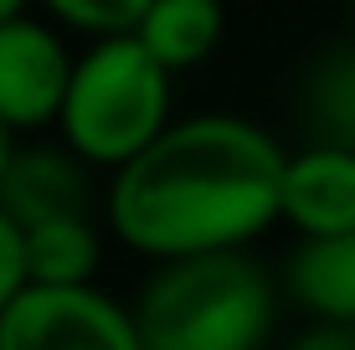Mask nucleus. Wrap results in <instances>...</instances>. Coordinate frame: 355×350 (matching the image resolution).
I'll return each instance as SVG.
<instances>
[{
  "mask_svg": "<svg viewBox=\"0 0 355 350\" xmlns=\"http://www.w3.org/2000/svg\"><path fill=\"white\" fill-rule=\"evenodd\" d=\"M284 160L278 139L237 114L165 124L114 170V232L150 258L242 247L278 216Z\"/></svg>",
  "mask_w": 355,
  "mask_h": 350,
  "instance_id": "1",
  "label": "nucleus"
},
{
  "mask_svg": "<svg viewBox=\"0 0 355 350\" xmlns=\"http://www.w3.org/2000/svg\"><path fill=\"white\" fill-rule=\"evenodd\" d=\"M129 315L144 350H263L273 283L237 247L160 258V273Z\"/></svg>",
  "mask_w": 355,
  "mask_h": 350,
  "instance_id": "2",
  "label": "nucleus"
},
{
  "mask_svg": "<svg viewBox=\"0 0 355 350\" xmlns=\"http://www.w3.org/2000/svg\"><path fill=\"white\" fill-rule=\"evenodd\" d=\"M57 124L83 165L119 170L170 124V72L129 31L98 36L83 57H72Z\"/></svg>",
  "mask_w": 355,
  "mask_h": 350,
  "instance_id": "3",
  "label": "nucleus"
},
{
  "mask_svg": "<svg viewBox=\"0 0 355 350\" xmlns=\"http://www.w3.org/2000/svg\"><path fill=\"white\" fill-rule=\"evenodd\" d=\"M0 350H144L134 315L93 283H26L0 309Z\"/></svg>",
  "mask_w": 355,
  "mask_h": 350,
  "instance_id": "4",
  "label": "nucleus"
},
{
  "mask_svg": "<svg viewBox=\"0 0 355 350\" xmlns=\"http://www.w3.org/2000/svg\"><path fill=\"white\" fill-rule=\"evenodd\" d=\"M67 78H72V57L57 42V31H46L26 10L0 21V124L10 134L57 124Z\"/></svg>",
  "mask_w": 355,
  "mask_h": 350,
  "instance_id": "5",
  "label": "nucleus"
},
{
  "mask_svg": "<svg viewBox=\"0 0 355 350\" xmlns=\"http://www.w3.org/2000/svg\"><path fill=\"white\" fill-rule=\"evenodd\" d=\"M278 216H288L304 237H329L355 227V150L309 144L284 160Z\"/></svg>",
  "mask_w": 355,
  "mask_h": 350,
  "instance_id": "6",
  "label": "nucleus"
},
{
  "mask_svg": "<svg viewBox=\"0 0 355 350\" xmlns=\"http://www.w3.org/2000/svg\"><path fill=\"white\" fill-rule=\"evenodd\" d=\"M88 170L72 150H16L10 144L0 165V211L16 227L46 222V216H78L88 211Z\"/></svg>",
  "mask_w": 355,
  "mask_h": 350,
  "instance_id": "7",
  "label": "nucleus"
},
{
  "mask_svg": "<svg viewBox=\"0 0 355 350\" xmlns=\"http://www.w3.org/2000/svg\"><path fill=\"white\" fill-rule=\"evenodd\" d=\"M222 31H227L222 0H150L139 10V21L129 26V36L165 72H186L206 62L222 42Z\"/></svg>",
  "mask_w": 355,
  "mask_h": 350,
  "instance_id": "8",
  "label": "nucleus"
},
{
  "mask_svg": "<svg viewBox=\"0 0 355 350\" xmlns=\"http://www.w3.org/2000/svg\"><path fill=\"white\" fill-rule=\"evenodd\" d=\"M284 283L314 320L355 324V227L329 237H304L288 258Z\"/></svg>",
  "mask_w": 355,
  "mask_h": 350,
  "instance_id": "9",
  "label": "nucleus"
},
{
  "mask_svg": "<svg viewBox=\"0 0 355 350\" xmlns=\"http://www.w3.org/2000/svg\"><path fill=\"white\" fill-rule=\"evenodd\" d=\"M299 119L309 144L355 150V42L329 46L309 62L299 82Z\"/></svg>",
  "mask_w": 355,
  "mask_h": 350,
  "instance_id": "10",
  "label": "nucleus"
},
{
  "mask_svg": "<svg viewBox=\"0 0 355 350\" xmlns=\"http://www.w3.org/2000/svg\"><path fill=\"white\" fill-rule=\"evenodd\" d=\"M21 258H26V283H93L98 232L88 211L21 227Z\"/></svg>",
  "mask_w": 355,
  "mask_h": 350,
  "instance_id": "11",
  "label": "nucleus"
},
{
  "mask_svg": "<svg viewBox=\"0 0 355 350\" xmlns=\"http://www.w3.org/2000/svg\"><path fill=\"white\" fill-rule=\"evenodd\" d=\"M46 6H52L57 21H67L88 36H114V31H129L150 0H46Z\"/></svg>",
  "mask_w": 355,
  "mask_h": 350,
  "instance_id": "12",
  "label": "nucleus"
},
{
  "mask_svg": "<svg viewBox=\"0 0 355 350\" xmlns=\"http://www.w3.org/2000/svg\"><path fill=\"white\" fill-rule=\"evenodd\" d=\"M26 288V258H21V227L0 211V309Z\"/></svg>",
  "mask_w": 355,
  "mask_h": 350,
  "instance_id": "13",
  "label": "nucleus"
},
{
  "mask_svg": "<svg viewBox=\"0 0 355 350\" xmlns=\"http://www.w3.org/2000/svg\"><path fill=\"white\" fill-rule=\"evenodd\" d=\"M288 350H355V324H335V320H320L314 330H304Z\"/></svg>",
  "mask_w": 355,
  "mask_h": 350,
  "instance_id": "14",
  "label": "nucleus"
},
{
  "mask_svg": "<svg viewBox=\"0 0 355 350\" xmlns=\"http://www.w3.org/2000/svg\"><path fill=\"white\" fill-rule=\"evenodd\" d=\"M21 10H26V0H0V21H6V16H21Z\"/></svg>",
  "mask_w": 355,
  "mask_h": 350,
  "instance_id": "15",
  "label": "nucleus"
},
{
  "mask_svg": "<svg viewBox=\"0 0 355 350\" xmlns=\"http://www.w3.org/2000/svg\"><path fill=\"white\" fill-rule=\"evenodd\" d=\"M6 155H10V129L0 124V165H6Z\"/></svg>",
  "mask_w": 355,
  "mask_h": 350,
  "instance_id": "16",
  "label": "nucleus"
},
{
  "mask_svg": "<svg viewBox=\"0 0 355 350\" xmlns=\"http://www.w3.org/2000/svg\"><path fill=\"white\" fill-rule=\"evenodd\" d=\"M350 10H355V0H350Z\"/></svg>",
  "mask_w": 355,
  "mask_h": 350,
  "instance_id": "17",
  "label": "nucleus"
}]
</instances>
